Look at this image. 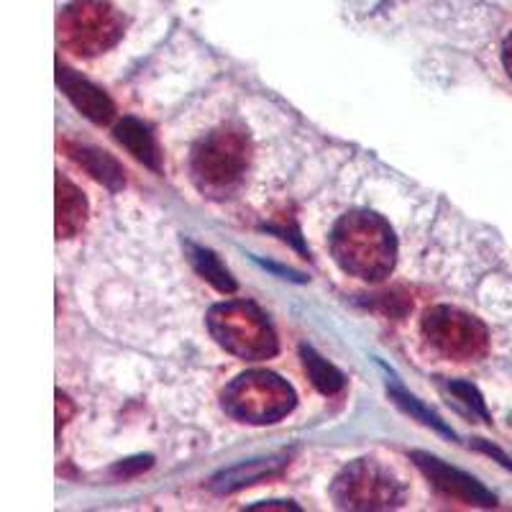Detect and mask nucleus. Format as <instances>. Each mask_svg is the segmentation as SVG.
Masks as SVG:
<instances>
[{"instance_id": "0eeeda50", "label": "nucleus", "mask_w": 512, "mask_h": 512, "mask_svg": "<svg viewBox=\"0 0 512 512\" xmlns=\"http://www.w3.org/2000/svg\"><path fill=\"white\" fill-rule=\"evenodd\" d=\"M423 336L438 354L451 361H477L487 354L489 346V333L482 320L448 305L425 310Z\"/></svg>"}, {"instance_id": "423d86ee", "label": "nucleus", "mask_w": 512, "mask_h": 512, "mask_svg": "<svg viewBox=\"0 0 512 512\" xmlns=\"http://www.w3.org/2000/svg\"><path fill=\"white\" fill-rule=\"evenodd\" d=\"M331 495L341 510H392L405 500V487L379 461L359 459L338 474Z\"/></svg>"}, {"instance_id": "4468645a", "label": "nucleus", "mask_w": 512, "mask_h": 512, "mask_svg": "<svg viewBox=\"0 0 512 512\" xmlns=\"http://www.w3.org/2000/svg\"><path fill=\"white\" fill-rule=\"evenodd\" d=\"M187 254H190V262L192 267H195V272H198L205 282H210L218 292H226V295L236 292V282H233L228 269L223 267L221 259H218L213 251L203 249V246L187 244Z\"/></svg>"}, {"instance_id": "39448f33", "label": "nucleus", "mask_w": 512, "mask_h": 512, "mask_svg": "<svg viewBox=\"0 0 512 512\" xmlns=\"http://www.w3.org/2000/svg\"><path fill=\"white\" fill-rule=\"evenodd\" d=\"M126 21L111 0H72L59 13V44L77 57H95L116 47Z\"/></svg>"}, {"instance_id": "a211bd4d", "label": "nucleus", "mask_w": 512, "mask_h": 512, "mask_svg": "<svg viewBox=\"0 0 512 512\" xmlns=\"http://www.w3.org/2000/svg\"><path fill=\"white\" fill-rule=\"evenodd\" d=\"M477 448H479V451H484V454H489V456H495V459H500L502 466H507V469H512V461L507 459L505 454H502L500 448L489 446V443H484V441H477Z\"/></svg>"}, {"instance_id": "6ab92c4d", "label": "nucleus", "mask_w": 512, "mask_h": 512, "mask_svg": "<svg viewBox=\"0 0 512 512\" xmlns=\"http://www.w3.org/2000/svg\"><path fill=\"white\" fill-rule=\"evenodd\" d=\"M297 510V505H292V502H262V505H254L249 507V510Z\"/></svg>"}, {"instance_id": "f3484780", "label": "nucleus", "mask_w": 512, "mask_h": 512, "mask_svg": "<svg viewBox=\"0 0 512 512\" xmlns=\"http://www.w3.org/2000/svg\"><path fill=\"white\" fill-rule=\"evenodd\" d=\"M448 390L454 392V395L459 397V400L464 402L466 408L472 410L474 415H479L484 423H489V413H487V408H484V400H482V395L477 392V387H472V384H466V382H451L448 384Z\"/></svg>"}, {"instance_id": "1a4fd4ad", "label": "nucleus", "mask_w": 512, "mask_h": 512, "mask_svg": "<svg viewBox=\"0 0 512 512\" xmlns=\"http://www.w3.org/2000/svg\"><path fill=\"white\" fill-rule=\"evenodd\" d=\"M57 85L77 111L93 123H108L116 113V105L105 90H100L98 85H93L64 64H57Z\"/></svg>"}, {"instance_id": "7ed1b4c3", "label": "nucleus", "mask_w": 512, "mask_h": 512, "mask_svg": "<svg viewBox=\"0 0 512 512\" xmlns=\"http://www.w3.org/2000/svg\"><path fill=\"white\" fill-rule=\"evenodd\" d=\"M208 331L221 349L246 361L272 359L280 349L269 318L249 300L213 305L208 313Z\"/></svg>"}, {"instance_id": "2eb2a0df", "label": "nucleus", "mask_w": 512, "mask_h": 512, "mask_svg": "<svg viewBox=\"0 0 512 512\" xmlns=\"http://www.w3.org/2000/svg\"><path fill=\"white\" fill-rule=\"evenodd\" d=\"M300 354H303V364L308 369L310 382L318 387V392H323V395H338V392L344 390L346 377L333 364H328L318 351L310 349V346H300Z\"/></svg>"}, {"instance_id": "aec40b11", "label": "nucleus", "mask_w": 512, "mask_h": 512, "mask_svg": "<svg viewBox=\"0 0 512 512\" xmlns=\"http://www.w3.org/2000/svg\"><path fill=\"white\" fill-rule=\"evenodd\" d=\"M502 62H505L507 75L512 77V36L505 41V49H502Z\"/></svg>"}, {"instance_id": "9b49d317", "label": "nucleus", "mask_w": 512, "mask_h": 512, "mask_svg": "<svg viewBox=\"0 0 512 512\" xmlns=\"http://www.w3.org/2000/svg\"><path fill=\"white\" fill-rule=\"evenodd\" d=\"M113 134H116V141L128 154H134V159H139L141 164H146L154 172H162V154H159L157 139H154L152 128L146 126L144 121L126 116L123 121H118Z\"/></svg>"}, {"instance_id": "f03ea898", "label": "nucleus", "mask_w": 512, "mask_h": 512, "mask_svg": "<svg viewBox=\"0 0 512 512\" xmlns=\"http://www.w3.org/2000/svg\"><path fill=\"white\" fill-rule=\"evenodd\" d=\"M249 152V136L244 131L233 126L216 128L192 149V182L208 198H228L244 180Z\"/></svg>"}, {"instance_id": "f257e3e1", "label": "nucleus", "mask_w": 512, "mask_h": 512, "mask_svg": "<svg viewBox=\"0 0 512 512\" xmlns=\"http://www.w3.org/2000/svg\"><path fill=\"white\" fill-rule=\"evenodd\" d=\"M331 254L351 277L382 282L397 259V239L390 223L372 210H354L338 218L331 231Z\"/></svg>"}, {"instance_id": "ddd939ff", "label": "nucleus", "mask_w": 512, "mask_h": 512, "mask_svg": "<svg viewBox=\"0 0 512 512\" xmlns=\"http://www.w3.org/2000/svg\"><path fill=\"white\" fill-rule=\"evenodd\" d=\"M70 157L80 164L85 172H88L93 180H98L100 185H105L108 190H121L126 177H123V167L111 157L108 152H100V149H93V146H67Z\"/></svg>"}, {"instance_id": "20e7f679", "label": "nucleus", "mask_w": 512, "mask_h": 512, "mask_svg": "<svg viewBox=\"0 0 512 512\" xmlns=\"http://www.w3.org/2000/svg\"><path fill=\"white\" fill-rule=\"evenodd\" d=\"M295 405V390L274 372H246L223 392V410L233 420L249 425L277 423L290 415Z\"/></svg>"}, {"instance_id": "6e6552de", "label": "nucleus", "mask_w": 512, "mask_h": 512, "mask_svg": "<svg viewBox=\"0 0 512 512\" xmlns=\"http://www.w3.org/2000/svg\"><path fill=\"white\" fill-rule=\"evenodd\" d=\"M410 459L415 461V466H418L425 477L431 479L433 487H436L438 492H443V495L454 497V500L461 502H469V505H497V497L492 495L479 479H474L472 474L461 472L456 466H448L446 461L438 459V456L425 454V451H413Z\"/></svg>"}, {"instance_id": "9d476101", "label": "nucleus", "mask_w": 512, "mask_h": 512, "mask_svg": "<svg viewBox=\"0 0 512 512\" xmlns=\"http://www.w3.org/2000/svg\"><path fill=\"white\" fill-rule=\"evenodd\" d=\"M287 456H269V459H254V461H246V464H236L226 472L218 474L213 479L210 487L216 489L218 495H231V492H239V489L251 487V484L262 482L264 477H274V474H280L282 469L287 466Z\"/></svg>"}, {"instance_id": "dca6fc26", "label": "nucleus", "mask_w": 512, "mask_h": 512, "mask_svg": "<svg viewBox=\"0 0 512 512\" xmlns=\"http://www.w3.org/2000/svg\"><path fill=\"white\" fill-rule=\"evenodd\" d=\"M387 392H390L392 402H395V405L402 410V413H408L410 418H415V420H418V423L428 425V428H433V431L441 433V436L454 438V431H451V428H448V425L443 423V420L438 418V415L433 413L431 408H425V405L418 400V397H413V395H410V392L400 390V387H387Z\"/></svg>"}, {"instance_id": "f8f14e48", "label": "nucleus", "mask_w": 512, "mask_h": 512, "mask_svg": "<svg viewBox=\"0 0 512 512\" xmlns=\"http://www.w3.org/2000/svg\"><path fill=\"white\" fill-rule=\"evenodd\" d=\"M88 218V203L67 177L57 175V236L72 239Z\"/></svg>"}]
</instances>
